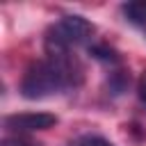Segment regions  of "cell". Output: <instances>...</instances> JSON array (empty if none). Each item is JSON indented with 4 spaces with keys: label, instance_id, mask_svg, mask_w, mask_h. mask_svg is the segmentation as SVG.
Masks as SVG:
<instances>
[{
    "label": "cell",
    "instance_id": "cell-3",
    "mask_svg": "<svg viewBox=\"0 0 146 146\" xmlns=\"http://www.w3.org/2000/svg\"><path fill=\"white\" fill-rule=\"evenodd\" d=\"M57 123L55 114L48 112H18V114H9L5 119V125L16 130V132H36V130H48Z\"/></svg>",
    "mask_w": 146,
    "mask_h": 146
},
{
    "label": "cell",
    "instance_id": "cell-1",
    "mask_svg": "<svg viewBox=\"0 0 146 146\" xmlns=\"http://www.w3.org/2000/svg\"><path fill=\"white\" fill-rule=\"evenodd\" d=\"M82 80V68L78 66L71 55H59V57H46L34 62L23 80H21V94L27 100H39L48 98L71 84H78Z\"/></svg>",
    "mask_w": 146,
    "mask_h": 146
},
{
    "label": "cell",
    "instance_id": "cell-6",
    "mask_svg": "<svg viewBox=\"0 0 146 146\" xmlns=\"http://www.w3.org/2000/svg\"><path fill=\"white\" fill-rule=\"evenodd\" d=\"M78 146H114L112 141H107L105 137H98V135H87L78 141Z\"/></svg>",
    "mask_w": 146,
    "mask_h": 146
},
{
    "label": "cell",
    "instance_id": "cell-8",
    "mask_svg": "<svg viewBox=\"0 0 146 146\" xmlns=\"http://www.w3.org/2000/svg\"><path fill=\"white\" fill-rule=\"evenodd\" d=\"M5 146H39V144H32V141H5Z\"/></svg>",
    "mask_w": 146,
    "mask_h": 146
},
{
    "label": "cell",
    "instance_id": "cell-2",
    "mask_svg": "<svg viewBox=\"0 0 146 146\" xmlns=\"http://www.w3.org/2000/svg\"><path fill=\"white\" fill-rule=\"evenodd\" d=\"M94 34V25L84 18V16H64L62 21H57L48 34H46V50L48 57H59V55H68V50L73 46L87 43Z\"/></svg>",
    "mask_w": 146,
    "mask_h": 146
},
{
    "label": "cell",
    "instance_id": "cell-7",
    "mask_svg": "<svg viewBox=\"0 0 146 146\" xmlns=\"http://www.w3.org/2000/svg\"><path fill=\"white\" fill-rule=\"evenodd\" d=\"M137 94H139L141 103H146V71H144V73H141V78H139V84H137Z\"/></svg>",
    "mask_w": 146,
    "mask_h": 146
},
{
    "label": "cell",
    "instance_id": "cell-5",
    "mask_svg": "<svg viewBox=\"0 0 146 146\" xmlns=\"http://www.w3.org/2000/svg\"><path fill=\"white\" fill-rule=\"evenodd\" d=\"M89 52H91L96 59H103V62H112V64L119 62V55H116L112 48H107V46H91Z\"/></svg>",
    "mask_w": 146,
    "mask_h": 146
},
{
    "label": "cell",
    "instance_id": "cell-4",
    "mask_svg": "<svg viewBox=\"0 0 146 146\" xmlns=\"http://www.w3.org/2000/svg\"><path fill=\"white\" fill-rule=\"evenodd\" d=\"M123 14L130 23L146 27V0H137V2H128L123 5Z\"/></svg>",
    "mask_w": 146,
    "mask_h": 146
}]
</instances>
